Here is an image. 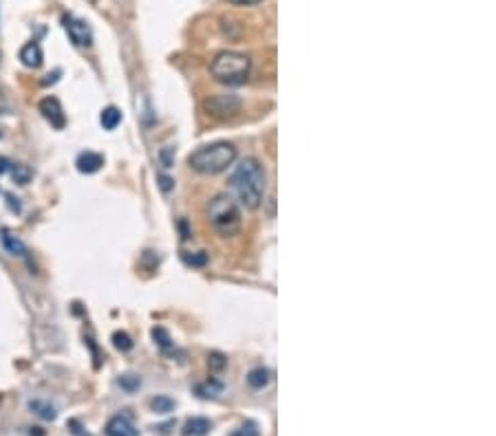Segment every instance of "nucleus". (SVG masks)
I'll list each match as a JSON object with an SVG mask.
<instances>
[{
  "label": "nucleus",
  "mask_w": 496,
  "mask_h": 436,
  "mask_svg": "<svg viewBox=\"0 0 496 436\" xmlns=\"http://www.w3.org/2000/svg\"><path fill=\"white\" fill-rule=\"evenodd\" d=\"M230 183L234 187L238 203L245 207V210H252V212L258 210L263 199H265V189H267V170H265L263 161L256 157L243 159L236 165Z\"/></svg>",
  "instance_id": "1"
},
{
  "label": "nucleus",
  "mask_w": 496,
  "mask_h": 436,
  "mask_svg": "<svg viewBox=\"0 0 496 436\" xmlns=\"http://www.w3.org/2000/svg\"><path fill=\"white\" fill-rule=\"evenodd\" d=\"M238 157V150L230 141H214L197 148L192 155L188 157V165L199 175H219L225 172Z\"/></svg>",
  "instance_id": "2"
},
{
  "label": "nucleus",
  "mask_w": 496,
  "mask_h": 436,
  "mask_svg": "<svg viewBox=\"0 0 496 436\" xmlns=\"http://www.w3.org/2000/svg\"><path fill=\"white\" fill-rule=\"evenodd\" d=\"M205 218L214 227V232L219 236H225V238L238 234L241 223H243L241 207L230 194H217V196L209 199V203L205 207Z\"/></svg>",
  "instance_id": "3"
},
{
  "label": "nucleus",
  "mask_w": 496,
  "mask_h": 436,
  "mask_svg": "<svg viewBox=\"0 0 496 436\" xmlns=\"http://www.w3.org/2000/svg\"><path fill=\"white\" fill-rule=\"evenodd\" d=\"M250 71H252V60L238 51H221L214 55L212 64H209L212 78L227 86L245 84L247 78H250Z\"/></svg>",
  "instance_id": "4"
},
{
  "label": "nucleus",
  "mask_w": 496,
  "mask_h": 436,
  "mask_svg": "<svg viewBox=\"0 0 496 436\" xmlns=\"http://www.w3.org/2000/svg\"><path fill=\"white\" fill-rule=\"evenodd\" d=\"M207 115H212L217 119H232L236 112L241 110V100L236 95H209L203 102Z\"/></svg>",
  "instance_id": "5"
},
{
  "label": "nucleus",
  "mask_w": 496,
  "mask_h": 436,
  "mask_svg": "<svg viewBox=\"0 0 496 436\" xmlns=\"http://www.w3.org/2000/svg\"><path fill=\"white\" fill-rule=\"evenodd\" d=\"M62 25H64V31L69 35V40L75 47H91L93 45V31H91L88 23L82 20V18L64 16L62 18Z\"/></svg>",
  "instance_id": "6"
},
{
  "label": "nucleus",
  "mask_w": 496,
  "mask_h": 436,
  "mask_svg": "<svg viewBox=\"0 0 496 436\" xmlns=\"http://www.w3.org/2000/svg\"><path fill=\"white\" fill-rule=\"evenodd\" d=\"M40 112H42V117L53 126V128H64L67 124V117H64V110H62V104L58 98H45L40 102Z\"/></svg>",
  "instance_id": "7"
},
{
  "label": "nucleus",
  "mask_w": 496,
  "mask_h": 436,
  "mask_svg": "<svg viewBox=\"0 0 496 436\" xmlns=\"http://www.w3.org/2000/svg\"><path fill=\"white\" fill-rule=\"evenodd\" d=\"M104 432L106 436H139V430L130 421L128 414H115L113 419H108Z\"/></svg>",
  "instance_id": "8"
},
{
  "label": "nucleus",
  "mask_w": 496,
  "mask_h": 436,
  "mask_svg": "<svg viewBox=\"0 0 496 436\" xmlns=\"http://www.w3.org/2000/svg\"><path fill=\"white\" fill-rule=\"evenodd\" d=\"M18 58H21V62L27 66V69H40L42 66V60H45V55H42V47L38 45V42H27L21 53H18Z\"/></svg>",
  "instance_id": "9"
},
{
  "label": "nucleus",
  "mask_w": 496,
  "mask_h": 436,
  "mask_svg": "<svg viewBox=\"0 0 496 436\" xmlns=\"http://www.w3.org/2000/svg\"><path fill=\"white\" fill-rule=\"evenodd\" d=\"M75 165H78L82 175H95V172H100V167L104 165V157L86 150V153H82L78 159H75Z\"/></svg>",
  "instance_id": "10"
},
{
  "label": "nucleus",
  "mask_w": 496,
  "mask_h": 436,
  "mask_svg": "<svg viewBox=\"0 0 496 436\" xmlns=\"http://www.w3.org/2000/svg\"><path fill=\"white\" fill-rule=\"evenodd\" d=\"M0 242H3V247H5V252L9 256H18V258L27 256V244L21 238H18L13 232H9V230L0 232Z\"/></svg>",
  "instance_id": "11"
},
{
  "label": "nucleus",
  "mask_w": 496,
  "mask_h": 436,
  "mask_svg": "<svg viewBox=\"0 0 496 436\" xmlns=\"http://www.w3.org/2000/svg\"><path fill=\"white\" fill-rule=\"evenodd\" d=\"M212 432V421L203 419V416H195V419H188L181 434L183 436H207Z\"/></svg>",
  "instance_id": "12"
},
{
  "label": "nucleus",
  "mask_w": 496,
  "mask_h": 436,
  "mask_svg": "<svg viewBox=\"0 0 496 436\" xmlns=\"http://www.w3.org/2000/svg\"><path fill=\"white\" fill-rule=\"evenodd\" d=\"M100 124L104 126V130H115L122 124V110L117 106H106L100 115Z\"/></svg>",
  "instance_id": "13"
},
{
  "label": "nucleus",
  "mask_w": 496,
  "mask_h": 436,
  "mask_svg": "<svg viewBox=\"0 0 496 436\" xmlns=\"http://www.w3.org/2000/svg\"><path fill=\"white\" fill-rule=\"evenodd\" d=\"M29 410H33L38 416H40V419H45V421H53L55 416H58V412H55V408L49 403V401H42V399H33V401H29Z\"/></svg>",
  "instance_id": "14"
},
{
  "label": "nucleus",
  "mask_w": 496,
  "mask_h": 436,
  "mask_svg": "<svg viewBox=\"0 0 496 436\" xmlns=\"http://www.w3.org/2000/svg\"><path fill=\"white\" fill-rule=\"evenodd\" d=\"M270 382H272V372L267 370V368H254L250 375H247V384H250L254 390L265 388Z\"/></svg>",
  "instance_id": "15"
},
{
  "label": "nucleus",
  "mask_w": 496,
  "mask_h": 436,
  "mask_svg": "<svg viewBox=\"0 0 496 436\" xmlns=\"http://www.w3.org/2000/svg\"><path fill=\"white\" fill-rule=\"evenodd\" d=\"M9 172H11V177H13V181H16L18 185H27V183L31 181V177H33L31 167L25 165V163H11Z\"/></svg>",
  "instance_id": "16"
},
{
  "label": "nucleus",
  "mask_w": 496,
  "mask_h": 436,
  "mask_svg": "<svg viewBox=\"0 0 496 436\" xmlns=\"http://www.w3.org/2000/svg\"><path fill=\"white\" fill-rule=\"evenodd\" d=\"M197 392H199V396H203V399H209V396H219L223 392V384L214 382V379H209V382L197 386Z\"/></svg>",
  "instance_id": "17"
},
{
  "label": "nucleus",
  "mask_w": 496,
  "mask_h": 436,
  "mask_svg": "<svg viewBox=\"0 0 496 436\" xmlns=\"http://www.w3.org/2000/svg\"><path fill=\"white\" fill-rule=\"evenodd\" d=\"M150 406H152V410H155L157 414H168V412H173L177 408V403L170 399V396H166V394L155 396V399L150 401Z\"/></svg>",
  "instance_id": "18"
},
{
  "label": "nucleus",
  "mask_w": 496,
  "mask_h": 436,
  "mask_svg": "<svg viewBox=\"0 0 496 436\" xmlns=\"http://www.w3.org/2000/svg\"><path fill=\"white\" fill-rule=\"evenodd\" d=\"M113 346H115L117 350H122V353H128L132 348V339H130L128 333L117 331V333H113Z\"/></svg>",
  "instance_id": "19"
},
{
  "label": "nucleus",
  "mask_w": 496,
  "mask_h": 436,
  "mask_svg": "<svg viewBox=\"0 0 496 436\" xmlns=\"http://www.w3.org/2000/svg\"><path fill=\"white\" fill-rule=\"evenodd\" d=\"M152 339H155V344H159L161 348H168L170 346V335L166 329L157 326V329H152Z\"/></svg>",
  "instance_id": "20"
},
{
  "label": "nucleus",
  "mask_w": 496,
  "mask_h": 436,
  "mask_svg": "<svg viewBox=\"0 0 496 436\" xmlns=\"http://www.w3.org/2000/svg\"><path fill=\"white\" fill-rule=\"evenodd\" d=\"M120 386H122L124 390L132 392V390H137V388L142 386V379H139V377H135V375H126V377H122V379H120Z\"/></svg>",
  "instance_id": "21"
},
{
  "label": "nucleus",
  "mask_w": 496,
  "mask_h": 436,
  "mask_svg": "<svg viewBox=\"0 0 496 436\" xmlns=\"http://www.w3.org/2000/svg\"><path fill=\"white\" fill-rule=\"evenodd\" d=\"M232 436H260V432H258V428H256V423H252V421H247V423H243Z\"/></svg>",
  "instance_id": "22"
},
{
  "label": "nucleus",
  "mask_w": 496,
  "mask_h": 436,
  "mask_svg": "<svg viewBox=\"0 0 496 436\" xmlns=\"http://www.w3.org/2000/svg\"><path fill=\"white\" fill-rule=\"evenodd\" d=\"M207 359H209L207 364H209V368H212V370H221V368H225V366H227V359H225L221 353H209V357H207Z\"/></svg>",
  "instance_id": "23"
},
{
  "label": "nucleus",
  "mask_w": 496,
  "mask_h": 436,
  "mask_svg": "<svg viewBox=\"0 0 496 436\" xmlns=\"http://www.w3.org/2000/svg\"><path fill=\"white\" fill-rule=\"evenodd\" d=\"M183 260H185V264H190V267H203V264L207 262V256L203 252H199L197 256L183 254Z\"/></svg>",
  "instance_id": "24"
},
{
  "label": "nucleus",
  "mask_w": 496,
  "mask_h": 436,
  "mask_svg": "<svg viewBox=\"0 0 496 436\" xmlns=\"http://www.w3.org/2000/svg\"><path fill=\"white\" fill-rule=\"evenodd\" d=\"M159 159H161L163 167H173V148H163L159 153Z\"/></svg>",
  "instance_id": "25"
},
{
  "label": "nucleus",
  "mask_w": 496,
  "mask_h": 436,
  "mask_svg": "<svg viewBox=\"0 0 496 436\" xmlns=\"http://www.w3.org/2000/svg\"><path fill=\"white\" fill-rule=\"evenodd\" d=\"M227 3L234 5V7H252V5L263 3V0H227Z\"/></svg>",
  "instance_id": "26"
},
{
  "label": "nucleus",
  "mask_w": 496,
  "mask_h": 436,
  "mask_svg": "<svg viewBox=\"0 0 496 436\" xmlns=\"http://www.w3.org/2000/svg\"><path fill=\"white\" fill-rule=\"evenodd\" d=\"M159 183H161V189H163V192H170V189H173V179H170V177H166V175H161L159 177Z\"/></svg>",
  "instance_id": "27"
},
{
  "label": "nucleus",
  "mask_w": 496,
  "mask_h": 436,
  "mask_svg": "<svg viewBox=\"0 0 496 436\" xmlns=\"http://www.w3.org/2000/svg\"><path fill=\"white\" fill-rule=\"evenodd\" d=\"M9 112H11L9 102L5 100V95H0V115H9Z\"/></svg>",
  "instance_id": "28"
},
{
  "label": "nucleus",
  "mask_w": 496,
  "mask_h": 436,
  "mask_svg": "<svg viewBox=\"0 0 496 436\" xmlns=\"http://www.w3.org/2000/svg\"><path fill=\"white\" fill-rule=\"evenodd\" d=\"M9 167H11V161L7 157H0V175L9 172Z\"/></svg>",
  "instance_id": "29"
},
{
  "label": "nucleus",
  "mask_w": 496,
  "mask_h": 436,
  "mask_svg": "<svg viewBox=\"0 0 496 436\" xmlns=\"http://www.w3.org/2000/svg\"><path fill=\"white\" fill-rule=\"evenodd\" d=\"M7 199H9V207H11V212H21V210H23V207H21V203H18V199H13L11 194H9Z\"/></svg>",
  "instance_id": "30"
},
{
  "label": "nucleus",
  "mask_w": 496,
  "mask_h": 436,
  "mask_svg": "<svg viewBox=\"0 0 496 436\" xmlns=\"http://www.w3.org/2000/svg\"><path fill=\"white\" fill-rule=\"evenodd\" d=\"M0 139H3V130H0Z\"/></svg>",
  "instance_id": "31"
},
{
  "label": "nucleus",
  "mask_w": 496,
  "mask_h": 436,
  "mask_svg": "<svg viewBox=\"0 0 496 436\" xmlns=\"http://www.w3.org/2000/svg\"><path fill=\"white\" fill-rule=\"evenodd\" d=\"M0 60H3V53H0Z\"/></svg>",
  "instance_id": "32"
}]
</instances>
